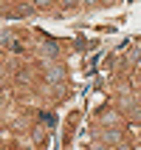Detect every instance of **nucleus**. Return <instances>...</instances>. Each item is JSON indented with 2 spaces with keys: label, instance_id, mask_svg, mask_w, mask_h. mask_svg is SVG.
Returning a JSON list of instances; mask_svg holds the SVG:
<instances>
[{
  "label": "nucleus",
  "instance_id": "4",
  "mask_svg": "<svg viewBox=\"0 0 141 150\" xmlns=\"http://www.w3.org/2000/svg\"><path fill=\"white\" fill-rule=\"evenodd\" d=\"M3 102H6V96H3V93H0V108H3Z\"/></svg>",
  "mask_w": 141,
  "mask_h": 150
},
{
  "label": "nucleus",
  "instance_id": "2",
  "mask_svg": "<svg viewBox=\"0 0 141 150\" xmlns=\"http://www.w3.org/2000/svg\"><path fill=\"white\" fill-rule=\"evenodd\" d=\"M102 122H105V125H113V127H116L121 119H119V113H113V110H110V113H105V116H102Z\"/></svg>",
  "mask_w": 141,
  "mask_h": 150
},
{
  "label": "nucleus",
  "instance_id": "6",
  "mask_svg": "<svg viewBox=\"0 0 141 150\" xmlns=\"http://www.w3.org/2000/svg\"><path fill=\"white\" fill-rule=\"evenodd\" d=\"M138 99H141V96H138Z\"/></svg>",
  "mask_w": 141,
  "mask_h": 150
},
{
  "label": "nucleus",
  "instance_id": "5",
  "mask_svg": "<svg viewBox=\"0 0 141 150\" xmlns=\"http://www.w3.org/2000/svg\"><path fill=\"white\" fill-rule=\"evenodd\" d=\"M88 3H96V0H88Z\"/></svg>",
  "mask_w": 141,
  "mask_h": 150
},
{
  "label": "nucleus",
  "instance_id": "1",
  "mask_svg": "<svg viewBox=\"0 0 141 150\" xmlns=\"http://www.w3.org/2000/svg\"><path fill=\"white\" fill-rule=\"evenodd\" d=\"M45 76H48V82H62V68H57V65H51L48 71H45Z\"/></svg>",
  "mask_w": 141,
  "mask_h": 150
},
{
  "label": "nucleus",
  "instance_id": "3",
  "mask_svg": "<svg viewBox=\"0 0 141 150\" xmlns=\"http://www.w3.org/2000/svg\"><path fill=\"white\" fill-rule=\"evenodd\" d=\"M34 6H40V8H42V6H48V0H34Z\"/></svg>",
  "mask_w": 141,
  "mask_h": 150
}]
</instances>
